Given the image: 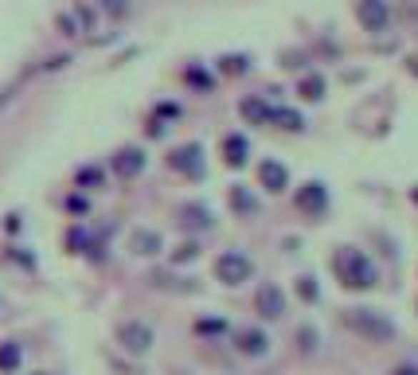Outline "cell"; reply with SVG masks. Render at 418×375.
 <instances>
[{"label":"cell","mask_w":418,"mask_h":375,"mask_svg":"<svg viewBox=\"0 0 418 375\" xmlns=\"http://www.w3.org/2000/svg\"><path fill=\"white\" fill-rule=\"evenodd\" d=\"M149 281H153L156 289H172V294H191V289H196L191 278H176V274H169V270H153Z\"/></svg>","instance_id":"20"},{"label":"cell","mask_w":418,"mask_h":375,"mask_svg":"<svg viewBox=\"0 0 418 375\" xmlns=\"http://www.w3.org/2000/svg\"><path fill=\"white\" fill-rule=\"evenodd\" d=\"M294 207L301 215H309V219H321V215L329 211V188H324L321 180H305V184L294 191Z\"/></svg>","instance_id":"8"},{"label":"cell","mask_w":418,"mask_h":375,"mask_svg":"<svg viewBox=\"0 0 418 375\" xmlns=\"http://www.w3.org/2000/svg\"><path fill=\"white\" fill-rule=\"evenodd\" d=\"M74 188H79V191L106 188V169H98V164H82V169L74 172Z\"/></svg>","instance_id":"18"},{"label":"cell","mask_w":418,"mask_h":375,"mask_svg":"<svg viewBox=\"0 0 418 375\" xmlns=\"http://www.w3.org/2000/svg\"><path fill=\"white\" fill-rule=\"evenodd\" d=\"M324 90H329V82H324V74H317V71L301 74V82H297V94L305 98V102H321V98H324Z\"/></svg>","instance_id":"17"},{"label":"cell","mask_w":418,"mask_h":375,"mask_svg":"<svg viewBox=\"0 0 418 375\" xmlns=\"http://www.w3.org/2000/svg\"><path fill=\"white\" fill-rule=\"evenodd\" d=\"M391 375H418V364H399Z\"/></svg>","instance_id":"33"},{"label":"cell","mask_w":418,"mask_h":375,"mask_svg":"<svg viewBox=\"0 0 418 375\" xmlns=\"http://www.w3.org/2000/svg\"><path fill=\"white\" fill-rule=\"evenodd\" d=\"M199 258V239H184V243L169 254V262L172 266H188V262H196Z\"/></svg>","instance_id":"26"},{"label":"cell","mask_w":418,"mask_h":375,"mask_svg":"<svg viewBox=\"0 0 418 375\" xmlns=\"http://www.w3.org/2000/svg\"><path fill=\"white\" fill-rule=\"evenodd\" d=\"M169 169L180 172L188 180H204L207 176V161H204V145L199 141H188V145H176L169 153Z\"/></svg>","instance_id":"5"},{"label":"cell","mask_w":418,"mask_h":375,"mask_svg":"<svg viewBox=\"0 0 418 375\" xmlns=\"http://www.w3.org/2000/svg\"><path fill=\"white\" fill-rule=\"evenodd\" d=\"M98 8L110 12V16H125V12H129V0H98Z\"/></svg>","instance_id":"29"},{"label":"cell","mask_w":418,"mask_h":375,"mask_svg":"<svg viewBox=\"0 0 418 375\" xmlns=\"http://www.w3.org/2000/svg\"><path fill=\"white\" fill-rule=\"evenodd\" d=\"M239 114H242V121L247 125H270L274 121V106L266 102L262 94H247L239 102Z\"/></svg>","instance_id":"14"},{"label":"cell","mask_w":418,"mask_h":375,"mask_svg":"<svg viewBox=\"0 0 418 375\" xmlns=\"http://www.w3.org/2000/svg\"><path fill=\"white\" fill-rule=\"evenodd\" d=\"M164 250V239L156 235V231H149V227H137L129 235V254L133 258H156Z\"/></svg>","instance_id":"15"},{"label":"cell","mask_w":418,"mask_h":375,"mask_svg":"<svg viewBox=\"0 0 418 375\" xmlns=\"http://www.w3.org/2000/svg\"><path fill=\"white\" fill-rule=\"evenodd\" d=\"M145 149H137V145H121L118 153L110 156V172L118 180H133V176H141V172H145Z\"/></svg>","instance_id":"11"},{"label":"cell","mask_w":418,"mask_h":375,"mask_svg":"<svg viewBox=\"0 0 418 375\" xmlns=\"http://www.w3.org/2000/svg\"><path fill=\"white\" fill-rule=\"evenodd\" d=\"M356 20H359V28L372 31V36L387 31V24H391L387 0H356Z\"/></svg>","instance_id":"10"},{"label":"cell","mask_w":418,"mask_h":375,"mask_svg":"<svg viewBox=\"0 0 418 375\" xmlns=\"http://www.w3.org/2000/svg\"><path fill=\"white\" fill-rule=\"evenodd\" d=\"M317 348H321L317 329H313V324H301V329H297V352L301 356H317Z\"/></svg>","instance_id":"27"},{"label":"cell","mask_w":418,"mask_h":375,"mask_svg":"<svg viewBox=\"0 0 418 375\" xmlns=\"http://www.w3.org/2000/svg\"><path fill=\"white\" fill-rule=\"evenodd\" d=\"M250 71V59L247 55H219V74H227V79H239V74Z\"/></svg>","instance_id":"25"},{"label":"cell","mask_w":418,"mask_h":375,"mask_svg":"<svg viewBox=\"0 0 418 375\" xmlns=\"http://www.w3.org/2000/svg\"><path fill=\"white\" fill-rule=\"evenodd\" d=\"M340 324H344L348 332H356L359 340H367V344H391V340L399 336V324L391 321L387 313L372 309V305L344 309V313H340Z\"/></svg>","instance_id":"2"},{"label":"cell","mask_w":418,"mask_h":375,"mask_svg":"<svg viewBox=\"0 0 418 375\" xmlns=\"http://www.w3.org/2000/svg\"><path fill=\"white\" fill-rule=\"evenodd\" d=\"M231 344H235V352L247 356V360H266V356H270V336H266V329H258V324L231 329Z\"/></svg>","instance_id":"7"},{"label":"cell","mask_w":418,"mask_h":375,"mask_svg":"<svg viewBox=\"0 0 418 375\" xmlns=\"http://www.w3.org/2000/svg\"><path fill=\"white\" fill-rule=\"evenodd\" d=\"M282 66H286V71H301V66H305V51H286L282 55Z\"/></svg>","instance_id":"31"},{"label":"cell","mask_w":418,"mask_h":375,"mask_svg":"<svg viewBox=\"0 0 418 375\" xmlns=\"http://www.w3.org/2000/svg\"><path fill=\"white\" fill-rule=\"evenodd\" d=\"M231 211L235 215H258V196L247 184H235L231 188Z\"/></svg>","instance_id":"19"},{"label":"cell","mask_w":418,"mask_h":375,"mask_svg":"<svg viewBox=\"0 0 418 375\" xmlns=\"http://www.w3.org/2000/svg\"><path fill=\"white\" fill-rule=\"evenodd\" d=\"M286 289L278 286V281H262V286L254 289V313L262 316L266 324H278L282 316H286Z\"/></svg>","instance_id":"6"},{"label":"cell","mask_w":418,"mask_h":375,"mask_svg":"<svg viewBox=\"0 0 418 375\" xmlns=\"http://www.w3.org/2000/svg\"><path fill=\"white\" fill-rule=\"evenodd\" d=\"M332 274H337V281L344 289H352V294H367V289L379 286L375 262L356 246H337V254H332Z\"/></svg>","instance_id":"1"},{"label":"cell","mask_w":418,"mask_h":375,"mask_svg":"<svg viewBox=\"0 0 418 375\" xmlns=\"http://www.w3.org/2000/svg\"><path fill=\"white\" fill-rule=\"evenodd\" d=\"M55 24H59V31H63V36H79V31H82V24L74 20V16H66V12H63Z\"/></svg>","instance_id":"30"},{"label":"cell","mask_w":418,"mask_h":375,"mask_svg":"<svg viewBox=\"0 0 418 375\" xmlns=\"http://www.w3.org/2000/svg\"><path fill=\"white\" fill-rule=\"evenodd\" d=\"M176 227L188 231V235H204V231L215 227V215L207 204H196V199H188V204L176 207Z\"/></svg>","instance_id":"9"},{"label":"cell","mask_w":418,"mask_h":375,"mask_svg":"<svg viewBox=\"0 0 418 375\" xmlns=\"http://www.w3.org/2000/svg\"><path fill=\"white\" fill-rule=\"evenodd\" d=\"M184 82H188V86H196L199 94H207V90H212V74H207L204 66H188V71H184Z\"/></svg>","instance_id":"28"},{"label":"cell","mask_w":418,"mask_h":375,"mask_svg":"<svg viewBox=\"0 0 418 375\" xmlns=\"http://www.w3.org/2000/svg\"><path fill=\"white\" fill-rule=\"evenodd\" d=\"M24 364V348L16 344V340H4L0 344V375H16Z\"/></svg>","instance_id":"21"},{"label":"cell","mask_w":418,"mask_h":375,"mask_svg":"<svg viewBox=\"0 0 418 375\" xmlns=\"http://www.w3.org/2000/svg\"><path fill=\"white\" fill-rule=\"evenodd\" d=\"M294 289H297V297H301L305 305H317V301H321V281H317L313 274H301V278L294 281Z\"/></svg>","instance_id":"24"},{"label":"cell","mask_w":418,"mask_h":375,"mask_svg":"<svg viewBox=\"0 0 418 375\" xmlns=\"http://www.w3.org/2000/svg\"><path fill=\"white\" fill-rule=\"evenodd\" d=\"M63 243H66V250H71V254H90V258H102V254H98L102 246H98L94 239H90V231H86V227H79V223H74V227L66 231V239H63Z\"/></svg>","instance_id":"16"},{"label":"cell","mask_w":418,"mask_h":375,"mask_svg":"<svg viewBox=\"0 0 418 375\" xmlns=\"http://www.w3.org/2000/svg\"><path fill=\"white\" fill-rule=\"evenodd\" d=\"M86 196H66V211H71V215H86Z\"/></svg>","instance_id":"32"},{"label":"cell","mask_w":418,"mask_h":375,"mask_svg":"<svg viewBox=\"0 0 418 375\" xmlns=\"http://www.w3.org/2000/svg\"><path fill=\"white\" fill-rule=\"evenodd\" d=\"M274 121H278V129H286V133L305 129V118H301L297 110H289V106H274Z\"/></svg>","instance_id":"23"},{"label":"cell","mask_w":418,"mask_h":375,"mask_svg":"<svg viewBox=\"0 0 418 375\" xmlns=\"http://www.w3.org/2000/svg\"><path fill=\"white\" fill-rule=\"evenodd\" d=\"M223 164L227 169H247L250 161V141L242 137V133H223Z\"/></svg>","instance_id":"13"},{"label":"cell","mask_w":418,"mask_h":375,"mask_svg":"<svg viewBox=\"0 0 418 375\" xmlns=\"http://www.w3.org/2000/svg\"><path fill=\"white\" fill-rule=\"evenodd\" d=\"M114 336H118V344H121V352H129V356H149L153 352V344H156V332L149 329L145 321H121L118 329H114Z\"/></svg>","instance_id":"4"},{"label":"cell","mask_w":418,"mask_h":375,"mask_svg":"<svg viewBox=\"0 0 418 375\" xmlns=\"http://www.w3.org/2000/svg\"><path fill=\"white\" fill-rule=\"evenodd\" d=\"M191 332H196V336H231V321L227 316H199V321L191 324Z\"/></svg>","instance_id":"22"},{"label":"cell","mask_w":418,"mask_h":375,"mask_svg":"<svg viewBox=\"0 0 418 375\" xmlns=\"http://www.w3.org/2000/svg\"><path fill=\"white\" fill-rule=\"evenodd\" d=\"M258 188L270 191V196H282V191L289 188V169L278 156H262V161H258Z\"/></svg>","instance_id":"12"},{"label":"cell","mask_w":418,"mask_h":375,"mask_svg":"<svg viewBox=\"0 0 418 375\" xmlns=\"http://www.w3.org/2000/svg\"><path fill=\"white\" fill-rule=\"evenodd\" d=\"M250 278H254V262H250L242 250H223V254L215 258V281H223L227 289L247 286Z\"/></svg>","instance_id":"3"},{"label":"cell","mask_w":418,"mask_h":375,"mask_svg":"<svg viewBox=\"0 0 418 375\" xmlns=\"http://www.w3.org/2000/svg\"><path fill=\"white\" fill-rule=\"evenodd\" d=\"M407 66H411V74H418V59H411V63H407Z\"/></svg>","instance_id":"34"}]
</instances>
